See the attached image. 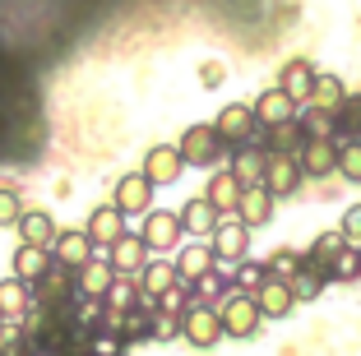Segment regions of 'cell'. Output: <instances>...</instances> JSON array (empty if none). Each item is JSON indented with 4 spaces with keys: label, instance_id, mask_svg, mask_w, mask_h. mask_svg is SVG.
Returning <instances> with one entry per match:
<instances>
[{
    "label": "cell",
    "instance_id": "6da1fadb",
    "mask_svg": "<svg viewBox=\"0 0 361 356\" xmlns=\"http://www.w3.org/2000/svg\"><path fill=\"white\" fill-rule=\"evenodd\" d=\"M176 148H180V157H185V167H213V162L227 153V139L218 135V125L209 121V125H190L176 139Z\"/></svg>",
    "mask_w": 361,
    "mask_h": 356
},
{
    "label": "cell",
    "instance_id": "7a4b0ae2",
    "mask_svg": "<svg viewBox=\"0 0 361 356\" xmlns=\"http://www.w3.org/2000/svg\"><path fill=\"white\" fill-rule=\"evenodd\" d=\"M218 135L227 139V148H241V144H259V121H255V102H227L223 111L213 116Z\"/></svg>",
    "mask_w": 361,
    "mask_h": 356
},
{
    "label": "cell",
    "instance_id": "3957f363",
    "mask_svg": "<svg viewBox=\"0 0 361 356\" xmlns=\"http://www.w3.org/2000/svg\"><path fill=\"white\" fill-rule=\"evenodd\" d=\"M153 180H149V171L139 167V171H126V176L116 180V190H111V204H116L126 218H149L153 213Z\"/></svg>",
    "mask_w": 361,
    "mask_h": 356
},
{
    "label": "cell",
    "instance_id": "277c9868",
    "mask_svg": "<svg viewBox=\"0 0 361 356\" xmlns=\"http://www.w3.org/2000/svg\"><path fill=\"white\" fill-rule=\"evenodd\" d=\"M223 329H227V338H250L259 324H264V310H259V301L255 296H245V292H232L223 305Z\"/></svg>",
    "mask_w": 361,
    "mask_h": 356
},
{
    "label": "cell",
    "instance_id": "5b68a950",
    "mask_svg": "<svg viewBox=\"0 0 361 356\" xmlns=\"http://www.w3.org/2000/svg\"><path fill=\"white\" fill-rule=\"evenodd\" d=\"M139 236H144V245H149L153 254H162V250H176V245H180V236H185V227H180V213L153 209L149 218L139 222Z\"/></svg>",
    "mask_w": 361,
    "mask_h": 356
},
{
    "label": "cell",
    "instance_id": "8992f818",
    "mask_svg": "<svg viewBox=\"0 0 361 356\" xmlns=\"http://www.w3.org/2000/svg\"><path fill=\"white\" fill-rule=\"evenodd\" d=\"M209 245H213V254H218V264H241L245 250H250V227L232 213V218L218 222V231L209 236Z\"/></svg>",
    "mask_w": 361,
    "mask_h": 356
},
{
    "label": "cell",
    "instance_id": "52a82bcc",
    "mask_svg": "<svg viewBox=\"0 0 361 356\" xmlns=\"http://www.w3.org/2000/svg\"><path fill=\"white\" fill-rule=\"evenodd\" d=\"M223 338H227L223 310H213V305H195V310L185 314V343H190V347L209 352V347H218Z\"/></svg>",
    "mask_w": 361,
    "mask_h": 356
},
{
    "label": "cell",
    "instance_id": "ba28073f",
    "mask_svg": "<svg viewBox=\"0 0 361 356\" xmlns=\"http://www.w3.org/2000/svg\"><path fill=\"white\" fill-rule=\"evenodd\" d=\"M84 231L93 236L97 254H111V245H116L121 236H126V213H121L116 204H102V209H93V213H88Z\"/></svg>",
    "mask_w": 361,
    "mask_h": 356
},
{
    "label": "cell",
    "instance_id": "9c48e42d",
    "mask_svg": "<svg viewBox=\"0 0 361 356\" xmlns=\"http://www.w3.org/2000/svg\"><path fill=\"white\" fill-rule=\"evenodd\" d=\"M97 254V245H93V236H88L84 227H70V231H61L56 236V245H51V259L61 264V269H70V273H79L88 259Z\"/></svg>",
    "mask_w": 361,
    "mask_h": 356
},
{
    "label": "cell",
    "instance_id": "30bf717a",
    "mask_svg": "<svg viewBox=\"0 0 361 356\" xmlns=\"http://www.w3.org/2000/svg\"><path fill=\"white\" fill-rule=\"evenodd\" d=\"M301 116V102H292V97L283 93V88H264V93L255 97V121L264 130H278V125H292Z\"/></svg>",
    "mask_w": 361,
    "mask_h": 356
},
{
    "label": "cell",
    "instance_id": "8fae6325",
    "mask_svg": "<svg viewBox=\"0 0 361 356\" xmlns=\"http://www.w3.org/2000/svg\"><path fill=\"white\" fill-rule=\"evenodd\" d=\"M75 283H79V296L106 301V292H111V283H116V264H111V254H93V259L75 273Z\"/></svg>",
    "mask_w": 361,
    "mask_h": 356
},
{
    "label": "cell",
    "instance_id": "7c38bea8",
    "mask_svg": "<svg viewBox=\"0 0 361 356\" xmlns=\"http://www.w3.org/2000/svg\"><path fill=\"white\" fill-rule=\"evenodd\" d=\"M315 79H319L315 65H310L306 56H292V61L283 65V74H278V88H283L292 102L306 106V102H310V93H315Z\"/></svg>",
    "mask_w": 361,
    "mask_h": 356
},
{
    "label": "cell",
    "instance_id": "4fadbf2b",
    "mask_svg": "<svg viewBox=\"0 0 361 356\" xmlns=\"http://www.w3.org/2000/svg\"><path fill=\"white\" fill-rule=\"evenodd\" d=\"M301 180H306V171H301L297 157H287V153H274L269 157V176H264V190L274 195V200H287V195H297Z\"/></svg>",
    "mask_w": 361,
    "mask_h": 356
},
{
    "label": "cell",
    "instance_id": "5bb4252c",
    "mask_svg": "<svg viewBox=\"0 0 361 356\" xmlns=\"http://www.w3.org/2000/svg\"><path fill=\"white\" fill-rule=\"evenodd\" d=\"M269 148L264 144H241V148H232V171H236V180H241L245 190L250 185H264V176H269Z\"/></svg>",
    "mask_w": 361,
    "mask_h": 356
},
{
    "label": "cell",
    "instance_id": "9a60e30c",
    "mask_svg": "<svg viewBox=\"0 0 361 356\" xmlns=\"http://www.w3.org/2000/svg\"><path fill=\"white\" fill-rule=\"evenodd\" d=\"M144 171H149L153 185H171V180H180V171H185V157H180L176 144H153L149 153H144Z\"/></svg>",
    "mask_w": 361,
    "mask_h": 356
},
{
    "label": "cell",
    "instance_id": "2e32d148",
    "mask_svg": "<svg viewBox=\"0 0 361 356\" xmlns=\"http://www.w3.org/2000/svg\"><path fill=\"white\" fill-rule=\"evenodd\" d=\"M218 222H223V213L209 204V195L180 204V227H185V236H195V241H209L213 231H218Z\"/></svg>",
    "mask_w": 361,
    "mask_h": 356
},
{
    "label": "cell",
    "instance_id": "e0dca14e",
    "mask_svg": "<svg viewBox=\"0 0 361 356\" xmlns=\"http://www.w3.org/2000/svg\"><path fill=\"white\" fill-rule=\"evenodd\" d=\"M204 195H209V204H213L218 213H223V218H232V213L241 209L245 185L236 180V171L227 167V171H213V176H209V190H204Z\"/></svg>",
    "mask_w": 361,
    "mask_h": 356
},
{
    "label": "cell",
    "instance_id": "ac0fdd59",
    "mask_svg": "<svg viewBox=\"0 0 361 356\" xmlns=\"http://www.w3.org/2000/svg\"><path fill=\"white\" fill-rule=\"evenodd\" d=\"M301 171L306 176H329V171H338V139H306V148H301Z\"/></svg>",
    "mask_w": 361,
    "mask_h": 356
},
{
    "label": "cell",
    "instance_id": "d6986e66",
    "mask_svg": "<svg viewBox=\"0 0 361 356\" xmlns=\"http://www.w3.org/2000/svg\"><path fill=\"white\" fill-rule=\"evenodd\" d=\"M176 269H180V283H200L204 273L218 269V254H213V245L190 241V245H180V250H176Z\"/></svg>",
    "mask_w": 361,
    "mask_h": 356
},
{
    "label": "cell",
    "instance_id": "ffe728a7",
    "mask_svg": "<svg viewBox=\"0 0 361 356\" xmlns=\"http://www.w3.org/2000/svg\"><path fill=\"white\" fill-rule=\"evenodd\" d=\"M153 259V250L144 245V236L139 231H126L116 245H111V264H116V273H144Z\"/></svg>",
    "mask_w": 361,
    "mask_h": 356
},
{
    "label": "cell",
    "instance_id": "44dd1931",
    "mask_svg": "<svg viewBox=\"0 0 361 356\" xmlns=\"http://www.w3.org/2000/svg\"><path fill=\"white\" fill-rule=\"evenodd\" d=\"M19 236H23V245H42V250H51L56 236H61V227H56V218L47 209H28L19 218Z\"/></svg>",
    "mask_w": 361,
    "mask_h": 356
},
{
    "label": "cell",
    "instance_id": "7402d4cb",
    "mask_svg": "<svg viewBox=\"0 0 361 356\" xmlns=\"http://www.w3.org/2000/svg\"><path fill=\"white\" fill-rule=\"evenodd\" d=\"M274 204H278V200L269 195L264 185H250V190L241 195V209H236V218H241L250 231H255V227H269V222H274Z\"/></svg>",
    "mask_w": 361,
    "mask_h": 356
},
{
    "label": "cell",
    "instance_id": "603a6c76",
    "mask_svg": "<svg viewBox=\"0 0 361 356\" xmlns=\"http://www.w3.org/2000/svg\"><path fill=\"white\" fill-rule=\"evenodd\" d=\"M176 283H180L176 259H149V269L139 273V287H144V296H153V301H162Z\"/></svg>",
    "mask_w": 361,
    "mask_h": 356
},
{
    "label": "cell",
    "instance_id": "cb8c5ba5",
    "mask_svg": "<svg viewBox=\"0 0 361 356\" xmlns=\"http://www.w3.org/2000/svg\"><path fill=\"white\" fill-rule=\"evenodd\" d=\"M255 301H259V310H264V319H287V314H292V305H297V296H292V283L269 278V283L255 292Z\"/></svg>",
    "mask_w": 361,
    "mask_h": 356
},
{
    "label": "cell",
    "instance_id": "d4e9b609",
    "mask_svg": "<svg viewBox=\"0 0 361 356\" xmlns=\"http://www.w3.org/2000/svg\"><path fill=\"white\" fill-rule=\"evenodd\" d=\"M32 283H23V278H5L0 283V314L5 319H28V310H32Z\"/></svg>",
    "mask_w": 361,
    "mask_h": 356
},
{
    "label": "cell",
    "instance_id": "484cf974",
    "mask_svg": "<svg viewBox=\"0 0 361 356\" xmlns=\"http://www.w3.org/2000/svg\"><path fill=\"white\" fill-rule=\"evenodd\" d=\"M51 250H42V245H19L14 250V278H23V283H37V278H47L51 273Z\"/></svg>",
    "mask_w": 361,
    "mask_h": 356
},
{
    "label": "cell",
    "instance_id": "4316f807",
    "mask_svg": "<svg viewBox=\"0 0 361 356\" xmlns=\"http://www.w3.org/2000/svg\"><path fill=\"white\" fill-rule=\"evenodd\" d=\"M139 301H144L139 273H116V283H111V292H106V310L111 314H130Z\"/></svg>",
    "mask_w": 361,
    "mask_h": 356
},
{
    "label": "cell",
    "instance_id": "83f0119b",
    "mask_svg": "<svg viewBox=\"0 0 361 356\" xmlns=\"http://www.w3.org/2000/svg\"><path fill=\"white\" fill-rule=\"evenodd\" d=\"M343 102H348V88H343V79H338V74H319V79H315V93H310L306 106H319V111H334V116H338Z\"/></svg>",
    "mask_w": 361,
    "mask_h": 356
},
{
    "label": "cell",
    "instance_id": "f1b7e54d",
    "mask_svg": "<svg viewBox=\"0 0 361 356\" xmlns=\"http://www.w3.org/2000/svg\"><path fill=\"white\" fill-rule=\"evenodd\" d=\"M269 278H274V273H269V264H259V259H241V264H236V273H232L236 292H245V296H255Z\"/></svg>",
    "mask_w": 361,
    "mask_h": 356
},
{
    "label": "cell",
    "instance_id": "f546056e",
    "mask_svg": "<svg viewBox=\"0 0 361 356\" xmlns=\"http://www.w3.org/2000/svg\"><path fill=\"white\" fill-rule=\"evenodd\" d=\"M338 171L343 180L361 185V139H338Z\"/></svg>",
    "mask_w": 361,
    "mask_h": 356
},
{
    "label": "cell",
    "instance_id": "4dcf8cb0",
    "mask_svg": "<svg viewBox=\"0 0 361 356\" xmlns=\"http://www.w3.org/2000/svg\"><path fill=\"white\" fill-rule=\"evenodd\" d=\"M158 305H162L167 314H180V319H185V314H190V310H195L200 301H195V287H190V283H176V287H171V292L162 296Z\"/></svg>",
    "mask_w": 361,
    "mask_h": 356
},
{
    "label": "cell",
    "instance_id": "1f68e13d",
    "mask_svg": "<svg viewBox=\"0 0 361 356\" xmlns=\"http://www.w3.org/2000/svg\"><path fill=\"white\" fill-rule=\"evenodd\" d=\"M126 352H130V343L116 329H97L93 343H88V356H126Z\"/></svg>",
    "mask_w": 361,
    "mask_h": 356
},
{
    "label": "cell",
    "instance_id": "d6a6232c",
    "mask_svg": "<svg viewBox=\"0 0 361 356\" xmlns=\"http://www.w3.org/2000/svg\"><path fill=\"white\" fill-rule=\"evenodd\" d=\"M301 269H306V254H301V250H278L274 259H269V273H274V278H283V283H292Z\"/></svg>",
    "mask_w": 361,
    "mask_h": 356
},
{
    "label": "cell",
    "instance_id": "836d02e7",
    "mask_svg": "<svg viewBox=\"0 0 361 356\" xmlns=\"http://www.w3.org/2000/svg\"><path fill=\"white\" fill-rule=\"evenodd\" d=\"M324 283H329L324 273H315V269H301L297 278H292V296H297V301H315V296L324 292Z\"/></svg>",
    "mask_w": 361,
    "mask_h": 356
},
{
    "label": "cell",
    "instance_id": "e575fe53",
    "mask_svg": "<svg viewBox=\"0 0 361 356\" xmlns=\"http://www.w3.org/2000/svg\"><path fill=\"white\" fill-rule=\"evenodd\" d=\"M176 338H185V319L158 310V314H153V343H176Z\"/></svg>",
    "mask_w": 361,
    "mask_h": 356
},
{
    "label": "cell",
    "instance_id": "d590c367",
    "mask_svg": "<svg viewBox=\"0 0 361 356\" xmlns=\"http://www.w3.org/2000/svg\"><path fill=\"white\" fill-rule=\"evenodd\" d=\"M352 278H361V250L357 245H348V250L334 259V283H352Z\"/></svg>",
    "mask_w": 361,
    "mask_h": 356
},
{
    "label": "cell",
    "instance_id": "8d00e7d4",
    "mask_svg": "<svg viewBox=\"0 0 361 356\" xmlns=\"http://www.w3.org/2000/svg\"><path fill=\"white\" fill-rule=\"evenodd\" d=\"M23 200L14 195V190H0V227H19V218H23Z\"/></svg>",
    "mask_w": 361,
    "mask_h": 356
},
{
    "label": "cell",
    "instance_id": "74e56055",
    "mask_svg": "<svg viewBox=\"0 0 361 356\" xmlns=\"http://www.w3.org/2000/svg\"><path fill=\"white\" fill-rule=\"evenodd\" d=\"M343 236H348V245H361V204H352L348 213H343Z\"/></svg>",
    "mask_w": 361,
    "mask_h": 356
},
{
    "label": "cell",
    "instance_id": "f35d334b",
    "mask_svg": "<svg viewBox=\"0 0 361 356\" xmlns=\"http://www.w3.org/2000/svg\"><path fill=\"white\" fill-rule=\"evenodd\" d=\"M223 79V65H204V84H218Z\"/></svg>",
    "mask_w": 361,
    "mask_h": 356
},
{
    "label": "cell",
    "instance_id": "ab89813d",
    "mask_svg": "<svg viewBox=\"0 0 361 356\" xmlns=\"http://www.w3.org/2000/svg\"><path fill=\"white\" fill-rule=\"evenodd\" d=\"M0 329H5V314H0Z\"/></svg>",
    "mask_w": 361,
    "mask_h": 356
},
{
    "label": "cell",
    "instance_id": "60d3db41",
    "mask_svg": "<svg viewBox=\"0 0 361 356\" xmlns=\"http://www.w3.org/2000/svg\"><path fill=\"white\" fill-rule=\"evenodd\" d=\"M357 250H361V245H357Z\"/></svg>",
    "mask_w": 361,
    "mask_h": 356
}]
</instances>
